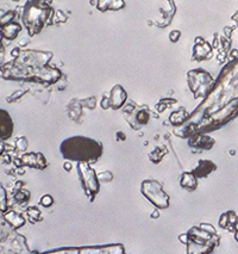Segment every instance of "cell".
<instances>
[{"mask_svg": "<svg viewBox=\"0 0 238 254\" xmlns=\"http://www.w3.org/2000/svg\"><path fill=\"white\" fill-rule=\"evenodd\" d=\"M64 159L78 162H97L103 154V145L85 136H73L64 140L60 146Z\"/></svg>", "mask_w": 238, "mask_h": 254, "instance_id": "cell-1", "label": "cell"}, {"mask_svg": "<svg viewBox=\"0 0 238 254\" xmlns=\"http://www.w3.org/2000/svg\"><path fill=\"white\" fill-rule=\"evenodd\" d=\"M78 172L84 191L89 196V198L93 200L95 194L99 192V178L95 176L94 169L90 167L89 162H79Z\"/></svg>", "mask_w": 238, "mask_h": 254, "instance_id": "cell-2", "label": "cell"}, {"mask_svg": "<svg viewBox=\"0 0 238 254\" xmlns=\"http://www.w3.org/2000/svg\"><path fill=\"white\" fill-rule=\"evenodd\" d=\"M142 193L149 199L155 207L164 209L169 205V196L162 190L160 183L155 180H146L142 184Z\"/></svg>", "mask_w": 238, "mask_h": 254, "instance_id": "cell-3", "label": "cell"}, {"mask_svg": "<svg viewBox=\"0 0 238 254\" xmlns=\"http://www.w3.org/2000/svg\"><path fill=\"white\" fill-rule=\"evenodd\" d=\"M13 127L15 124L8 112L6 110L0 109V141L10 139L13 132Z\"/></svg>", "mask_w": 238, "mask_h": 254, "instance_id": "cell-4", "label": "cell"}, {"mask_svg": "<svg viewBox=\"0 0 238 254\" xmlns=\"http://www.w3.org/2000/svg\"><path fill=\"white\" fill-rule=\"evenodd\" d=\"M22 161H23V163H25V165L31 166V167H36L38 169H44L45 166L48 165L43 155L39 157V154L23 155Z\"/></svg>", "mask_w": 238, "mask_h": 254, "instance_id": "cell-5", "label": "cell"}, {"mask_svg": "<svg viewBox=\"0 0 238 254\" xmlns=\"http://www.w3.org/2000/svg\"><path fill=\"white\" fill-rule=\"evenodd\" d=\"M212 171H216V165L214 163L208 161V160H200L199 163H198V167L192 173L197 178H204L208 177Z\"/></svg>", "mask_w": 238, "mask_h": 254, "instance_id": "cell-6", "label": "cell"}, {"mask_svg": "<svg viewBox=\"0 0 238 254\" xmlns=\"http://www.w3.org/2000/svg\"><path fill=\"white\" fill-rule=\"evenodd\" d=\"M180 184L183 189H186V190L193 191L197 189V185H198L197 177H195L193 173H183L182 176H181Z\"/></svg>", "mask_w": 238, "mask_h": 254, "instance_id": "cell-7", "label": "cell"}, {"mask_svg": "<svg viewBox=\"0 0 238 254\" xmlns=\"http://www.w3.org/2000/svg\"><path fill=\"white\" fill-rule=\"evenodd\" d=\"M5 219H6V221L12 225L13 228H21L22 225L25 224L24 217L19 215V214L15 213V211H10V213H7L6 215H5Z\"/></svg>", "mask_w": 238, "mask_h": 254, "instance_id": "cell-8", "label": "cell"}, {"mask_svg": "<svg viewBox=\"0 0 238 254\" xmlns=\"http://www.w3.org/2000/svg\"><path fill=\"white\" fill-rule=\"evenodd\" d=\"M6 208V192L0 184V210H5Z\"/></svg>", "mask_w": 238, "mask_h": 254, "instance_id": "cell-9", "label": "cell"}, {"mask_svg": "<svg viewBox=\"0 0 238 254\" xmlns=\"http://www.w3.org/2000/svg\"><path fill=\"white\" fill-rule=\"evenodd\" d=\"M54 203V199L52 196H49V194H45V196H43L41 198V204L43 205V207L45 208H49L50 205H52Z\"/></svg>", "mask_w": 238, "mask_h": 254, "instance_id": "cell-10", "label": "cell"}, {"mask_svg": "<svg viewBox=\"0 0 238 254\" xmlns=\"http://www.w3.org/2000/svg\"><path fill=\"white\" fill-rule=\"evenodd\" d=\"M17 148H18V151H25V148H27V140L24 137L17 141Z\"/></svg>", "mask_w": 238, "mask_h": 254, "instance_id": "cell-11", "label": "cell"}, {"mask_svg": "<svg viewBox=\"0 0 238 254\" xmlns=\"http://www.w3.org/2000/svg\"><path fill=\"white\" fill-rule=\"evenodd\" d=\"M5 147H6V146H5V145H4V143H2V142H1V141H0V154H1V153H2V152H4Z\"/></svg>", "mask_w": 238, "mask_h": 254, "instance_id": "cell-12", "label": "cell"}, {"mask_svg": "<svg viewBox=\"0 0 238 254\" xmlns=\"http://www.w3.org/2000/svg\"><path fill=\"white\" fill-rule=\"evenodd\" d=\"M160 215H158V211H155L154 214H152V217H154V219H156V217H158Z\"/></svg>", "mask_w": 238, "mask_h": 254, "instance_id": "cell-13", "label": "cell"}]
</instances>
